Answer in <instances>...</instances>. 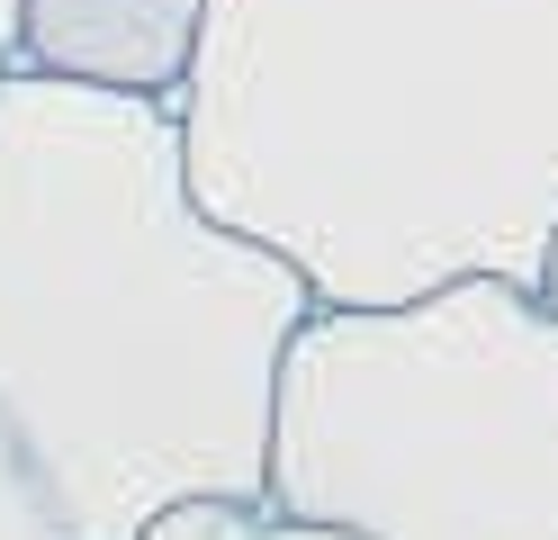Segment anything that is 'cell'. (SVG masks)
<instances>
[{
  "label": "cell",
  "instance_id": "52a82bcc",
  "mask_svg": "<svg viewBox=\"0 0 558 540\" xmlns=\"http://www.w3.org/2000/svg\"><path fill=\"white\" fill-rule=\"evenodd\" d=\"M19 10H27V0H0V82L19 72Z\"/></svg>",
  "mask_w": 558,
  "mask_h": 540
},
{
  "label": "cell",
  "instance_id": "5b68a950",
  "mask_svg": "<svg viewBox=\"0 0 558 540\" xmlns=\"http://www.w3.org/2000/svg\"><path fill=\"white\" fill-rule=\"evenodd\" d=\"M145 540H342V531L298 523V514H279V504H181V514H162Z\"/></svg>",
  "mask_w": 558,
  "mask_h": 540
},
{
  "label": "cell",
  "instance_id": "7a4b0ae2",
  "mask_svg": "<svg viewBox=\"0 0 558 540\" xmlns=\"http://www.w3.org/2000/svg\"><path fill=\"white\" fill-rule=\"evenodd\" d=\"M181 127L198 199L325 307L549 279L558 0H217Z\"/></svg>",
  "mask_w": 558,
  "mask_h": 540
},
{
  "label": "cell",
  "instance_id": "3957f363",
  "mask_svg": "<svg viewBox=\"0 0 558 540\" xmlns=\"http://www.w3.org/2000/svg\"><path fill=\"white\" fill-rule=\"evenodd\" d=\"M270 504L342 540H558V298L469 271L316 307L279 370Z\"/></svg>",
  "mask_w": 558,
  "mask_h": 540
},
{
  "label": "cell",
  "instance_id": "ba28073f",
  "mask_svg": "<svg viewBox=\"0 0 558 540\" xmlns=\"http://www.w3.org/2000/svg\"><path fill=\"white\" fill-rule=\"evenodd\" d=\"M541 288H549V298H558V243H549V279H541Z\"/></svg>",
  "mask_w": 558,
  "mask_h": 540
},
{
  "label": "cell",
  "instance_id": "8992f818",
  "mask_svg": "<svg viewBox=\"0 0 558 540\" xmlns=\"http://www.w3.org/2000/svg\"><path fill=\"white\" fill-rule=\"evenodd\" d=\"M0 540H73V523L54 514L46 478H37L27 451L10 442V423H0Z\"/></svg>",
  "mask_w": 558,
  "mask_h": 540
},
{
  "label": "cell",
  "instance_id": "6da1fadb",
  "mask_svg": "<svg viewBox=\"0 0 558 540\" xmlns=\"http://www.w3.org/2000/svg\"><path fill=\"white\" fill-rule=\"evenodd\" d=\"M316 279L198 199L181 99L0 82V423L73 540L270 504V423Z\"/></svg>",
  "mask_w": 558,
  "mask_h": 540
},
{
  "label": "cell",
  "instance_id": "277c9868",
  "mask_svg": "<svg viewBox=\"0 0 558 540\" xmlns=\"http://www.w3.org/2000/svg\"><path fill=\"white\" fill-rule=\"evenodd\" d=\"M217 0H27L19 10V63L54 82H99V91H154L181 99L198 36Z\"/></svg>",
  "mask_w": 558,
  "mask_h": 540
}]
</instances>
